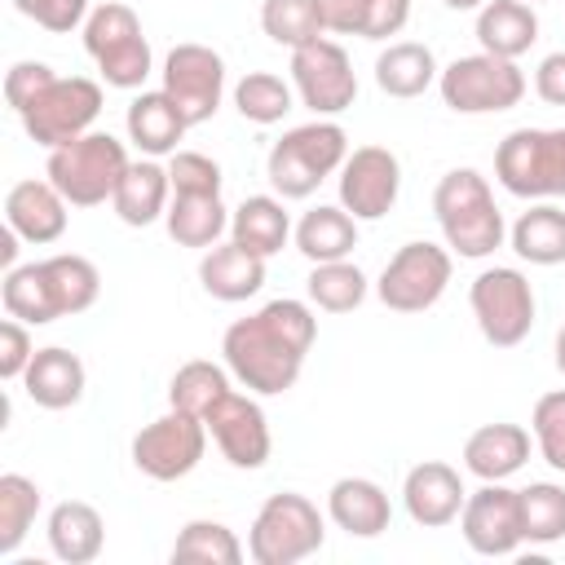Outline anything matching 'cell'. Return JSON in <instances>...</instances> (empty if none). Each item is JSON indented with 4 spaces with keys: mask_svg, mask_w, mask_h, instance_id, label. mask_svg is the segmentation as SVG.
<instances>
[{
    "mask_svg": "<svg viewBox=\"0 0 565 565\" xmlns=\"http://www.w3.org/2000/svg\"><path fill=\"white\" fill-rule=\"evenodd\" d=\"M97 291H102L97 265L88 256L57 252V256H44V260L4 269L0 300H4V313L9 318L26 322V327H49L57 318H71V313L93 309Z\"/></svg>",
    "mask_w": 565,
    "mask_h": 565,
    "instance_id": "7a4b0ae2",
    "label": "cell"
},
{
    "mask_svg": "<svg viewBox=\"0 0 565 565\" xmlns=\"http://www.w3.org/2000/svg\"><path fill=\"white\" fill-rule=\"evenodd\" d=\"M530 428H534V441H539V455L565 472V388H552L534 402V415H530Z\"/></svg>",
    "mask_w": 565,
    "mask_h": 565,
    "instance_id": "60d3db41",
    "label": "cell"
},
{
    "mask_svg": "<svg viewBox=\"0 0 565 565\" xmlns=\"http://www.w3.org/2000/svg\"><path fill=\"white\" fill-rule=\"evenodd\" d=\"M296 102V88L282 79V75H269V71H247L238 84H234V106L243 119L269 128L278 124Z\"/></svg>",
    "mask_w": 565,
    "mask_h": 565,
    "instance_id": "8d00e7d4",
    "label": "cell"
},
{
    "mask_svg": "<svg viewBox=\"0 0 565 565\" xmlns=\"http://www.w3.org/2000/svg\"><path fill=\"white\" fill-rule=\"evenodd\" d=\"M322 26L335 35H362L366 26V0H318Z\"/></svg>",
    "mask_w": 565,
    "mask_h": 565,
    "instance_id": "7dc6e473",
    "label": "cell"
},
{
    "mask_svg": "<svg viewBox=\"0 0 565 565\" xmlns=\"http://www.w3.org/2000/svg\"><path fill=\"white\" fill-rule=\"evenodd\" d=\"M530 459V433L521 424H481L463 441V468L481 481H508Z\"/></svg>",
    "mask_w": 565,
    "mask_h": 565,
    "instance_id": "603a6c76",
    "label": "cell"
},
{
    "mask_svg": "<svg viewBox=\"0 0 565 565\" xmlns=\"http://www.w3.org/2000/svg\"><path fill=\"white\" fill-rule=\"evenodd\" d=\"M556 371L565 375V327L556 331Z\"/></svg>",
    "mask_w": 565,
    "mask_h": 565,
    "instance_id": "f907efd6",
    "label": "cell"
},
{
    "mask_svg": "<svg viewBox=\"0 0 565 565\" xmlns=\"http://www.w3.org/2000/svg\"><path fill=\"white\" fill-rule=\"evenodd\" d=\"M260 26L274 44H287V49H300V44L327 35L318 0H265L260 4Z\"/></svg>",
    "mask_w": 565,
    "mask_h": 565,
    "instance_id": "ab89813d",
    "label": "cell"
},
{
    "mask_svg": "<svg viewBox=\"0 0 565 565\" xmlns=\"http://www.w3.org/2000/svg\"><path fill=\"white\" fill-rule=\"evenodd\" d=\"M225 393H230V366H216V362H203V358L177 366V375H172V384H168L172 411H185V415H194V419H207V411H212Z\"/></svg>",
    "mask_w": 565,
    "mask_h": 565,
    "instance_id": "836d02e7",
    "label": "cell"
},
{
    "mask_svg": "<svg viewBox=\"0 0 565 565\" xmlns=\"http://www.w3.org/2000/svg\"><path fill=\"white\" fill-rule=\"evenodd\" d=\"M468 305H472V318L486 344L494 349H516L534 327V287L512 265L481 269L468 287Z\"/></svg>",
    "mask_w": 565,
    "mask_h": 565,
    "instance_id": "8fae6325",
    "label": "cell"
},
{
    "mask_svg": "<svg viewBox=\"0 0 565 565\" xmlns=\"http://www.w3.org/2000/svg\"><path fill=\"white\" fill-rule=\"evenodd\" d=\"M530 4H534V0H530Z\"/></svg>",
    "mask_w": 565,
    "mask_h": 565,
    "instance_id": "f5cc1de1",
    "label": "cell"
},
{
    "mask_svg": "<svg viewBox=\"0 0 565 565\" xmlns=\"http://www.w3.org/2000/svg\"><path fill=\"white\" fill-rule=\"evenodd\" d=\"M521 534L543 547L565 539V490L556 481H530L521 490Z\"/></svg>",
    "mask_w": 565,
    "mask_h": 565,
    "instance_id": "f35d334b",
    "label": "cell"
},
{
    "mask_svg": "<svg viewBox=\"0 0 565 565\" xmlns=\"http://www.w3.org/2000/svg\"><path fill=\"white\" fill-rule=\"evenodd\" d=\"M402 190V163L388 146H358L340 168V207L358 221H380Z\"/></svg>",
    "mask_w": 565,
    "mask_h": 565,
    "instance_id": "ac0fdd59",
    "label": "cell"
},
{
    "mask_svg": "<svg viewBox=\"0 0 565 565\" xmlns=\"http://www.w3.org/2000/svg\"><path fill=\"white\" fill-rule=\"evenodd\" d=\"M477 40L481 53L516 62L539 40V13L530 0H486L477 9Z\"/></svg>",
    "mask_w": 565,
    "mask_h": 565,
    "instance_id": "484cf974",
    "label": "cell"
},
{
    "mask_svg": "<svg viewBox=\"0 0 565 565\" xmlns=\"http://www.w3.org/2000/svg\"><path fill=\"white\" fill-rule=\"evenodd\" d=\"M31 358H35V344H31L26 322L4 318V322H0V380H9V384L22 380L26 366H31Z\"/></svg>",
    "mask_w": 565,
    "mask_h": 565,
    "instance_id": "ee69618b",
    "label": "cell"
},
{
    "mask_svg": "<svg viewBox=\"0 0 565 565\" xmlns=\"http://www.w3.org/2000/svg\"><path fill=\"white\" fill-rule=\"evenodd\" d=\"M163 225L181 247H216L221 234L230 230V212L221 194H172Z\"/></svg>",
    "mask_w": 565,
    "mask_h": 565,
    "instance_id": "1f68e13d",
    "label": "cell"
},
{
    "mask_svg": "<svg viewBox=\"0 0 565 565\" xmlns=\"http://www.w3.org/2000/svg\"><path fill=\"white\" fill-rule=\"evenodd\" d=\"M84 49L88 57L97 62L102 79L110 88H141L154 57H150V40L141 31V18L119 4V0H106L88 13L84 22Z\"/></svg>",
    "mask_w": 565,
    "mask_h": 565,
    "instance_id": "ba28073f",
    "label": "cell"
},
{
    "mask_svg": "<svg viewBox=\"0 0 565 565\" xmlns=\"http://www.w3.org/2000/svg\"><path fill=\"white\" fill-rule=\"evenodd\" d=\"M124 124H128V141L141 150V154H150V159H159V154H177V141L185 137V115H181V106L163 93V88H154V93H137L132 102H128V115H124Z\"/></svg>",
    "mask_w": 565,
    "mask_h": 565,
    "instance_id": "d4e9b609",
    "label": "cell"
},
{
    "mask_svg": "<svg viewBox=\"0 0 565 565\" xmlns=\"http://www.w3.org/2000/svg\"><path fill=\"white\" fill-rule=\"evenodd\" d=\"M172 194H221V163L199 150H177L168 159Z\"/></svg>",
    "mask_w": 565,
    "mask_h": 565,
    "instance_id": "b9f144b4",
    "label": "cell"
},
{
    "mask_svg": "<svg viewBox=\"0 0 565 565\" xmlns=\"http://www.w3.org/2000/svg\"><path fill=\"white\" fill-rule=\"evenodd\" d=\"M534 93H539L547 106H565V49L547 53V57L534 66Z\"/></svg>",
    "mask_w": 565,
    "mask_h": 565,
    "instance_id": "c3c4849f",
    "label": "cell"
},
{
    "mask_svg": "<svg viewBox=\"0 0 565 565\" xmlns=\"http://www.w3.org/2000/svg\"><path fill=\"white\" fill-rule=\"evenodd\" d=\"M97 115H102V84L88 75H57L49 88L35 93V102L18 119L31 141H40L44 150H57L93 132Z\"/></svg>",
    "mask_w": 565,
    "mask_h": 565,
    "instance_id": "30bf717a",
    "label": "cell"
},
{
    "mask_svg": "<svg viewBox=\"0 0 565 565\" xmlns=\"http://www.w3.org/2000/svg\"><path fill=\"white\" fill-rule=\"evenodd\" d=\"M291 88L300 97V106H309L318 119L327 115H340L358 102V75H353V62L349 53L318 35L300 49H291Z\"/></svg>",
    "mask_w": 565,
    "mask_h": 565,
    "instance_id": "5bb4252c",
    "label": "cell"
},
{
    "mask_svg": "<svg viewBox=\"0 0 565 565\" xmlns=\"http://www.w3.org/2000/svg\"><path fill=\"white\" fill-rule=\"evenodd\" d=\"M437 57L428 44H415V40H397L388 44L380 57H375V84L380 93L388 97H424L433 84H437Z\"/></svg>",
    "mask_w": 565,
    "mask_h": 565,
    "instance_id": "f546056e",
    "label": "cell"
},
{
    "mask_svg": "<svg viewBox=\"0 0 565 565\" xmlns=\"http://www.w3.org/2000/svg\"><path fill=\"white\" fill-rule=\"evenodd\" d=\"M433 216L446 234V247H455L468 260L490 256L503 247V212L490 194V181L477 168H450L433 190Z\"/></svg>",
    "mask_w": 565,
    "mask_h": 565,
    "instance_id": "3957f363",
    "label": "cell"
},
{
    "mask_svg": "<svg viewBox=\"0 0 565 565\" xmlns=\"http://www.w3.org/2000/svg\"><path fill=\"white\" fill-rule=\"evenodd\" d=\"M313 335H318L313 309L305 300L282 296V300H269L256 313L230 322L221 335V353L238 384H247L260 397H274L300 380Z\"/></svg>",
    "mask_w": 565,
    "mask_h": 565,
    "instance_id": "6da1fadb",
    "label": "cell"
},
{
    "mask_svg": "<svg viewBox=\"0 0 565 565\" xmlns=\"http://www.w3.org/2000/svg\"><path fill=\"white\" fill-rule=\"evenodd\" d=\"M163 93L181 106L185 124H207L225 97V62L207 44H177L163 57Z\"/></svg>",
    "mask_w": 565,
    "mask_h": 565,
    "instance_id": "9a60e30c",
    "label": "cell"
},
{
    "mask_svg": "<svg viewBox=\"0 0 565 565\" xmlns=\"http://www.w3.org/2000/svg\"><path fill=\"white\" fill-rule=\"evenodd\" d=\"M172 194V181H168V168H159L150 154L146 159H137V163H128V172L119 177V185H115V216L124 221V225H132V230H141V225H154L163 212H168V199Z\"/></svg>",
    "mask_w": 565,
    "mask_h": 565,
    "instance_id": "83f0119b",
    "label": "cell"
},
{
    "mask_svg": "<svg viewBox=\"0 0 565 565\" xmlns=\"http://www.w3.org/2000/svg\"><path fill=\"white\" fill-rule=\"evenodd\" d=\"M207 433H212V441H216V450L234 463V468H243V472H256V468H265L269 463V450H274V437H269V419H265V411H260V402L256 397H247V393H225L212 411H207Z\"/></svg>",
    "mask_w": 565,
    "mask_h": 565,
    "instance_id": "e0dca14e",
    "label": "cell"
},
{
    "mask_svg": "<svg viewBox=\"0 0 565 565\" xmlns=\"http://www.w3.org/2000/svg\"><path fill=\"white\" fill-rule=\"evenodd\" d=\"M102 543H106V521L93 503L84 499H62L53 512H49V547L57 561L66 565H88L102 556Z\"/></svg>",
    "mask_w": 565,
    "mask_h": 565,
    "instance_id": "4316f807",
    "label": "cell"
},
{
    "mask_svg": "<svg viewBox=\"0 0 565 565\" xmlns=\"http://www.w3.org/2000/svg\"><path fill=\"white\" fill-rule=\"evenodd\" d=\"M13 9L53 35H71L88 22V0H13Z\"/></svg>",
    "mask_w": 565,
    "mask_h": 565,
    "instance_id": "7bdbcfd3",
    "label": "cell"
},
{
    "mask_svg": "<svg viewBox=\"0 0 565 565\" xmlns=\"http://www.w3.org/2000/svg\"><path fill=\"white\" fill-rule=\"evenodd\" d=\"M207 437L212 433H207L203 419H194L185 411H168L132 437V463L150 481H181L203 463Z\"/></svg>",
    "mask_w": 565,
    "mask_h": 565,
    "instance_id": "4fadbf2b",
    "label": "cell"
},
{
    "mask_svg": "<svg viewBox=\"0 0 565 565\" xmlns=\"http://www.w3.org/2000/svg\"><path fill=\"white\" fill-rule=\"evenodd\" d=\"M172 561H194V565H238L243 561V543L230 525L221 521H185L177 543H172Z\"/></svg>",
    "mask_w": 565,
    "mask_h": 565,
    "instance_id": "74e56055",
    "label": "cell"
},
{
    "mask_svg": "<svg viewBox=\"0 0 565 565\" xmlns=\"http://www.w3.org/2000/svg\"><path fill=\"white\" fill-rule=\"evenodd\" d=\"M66 207L71 203L62 199V190L49 177L44 181H18L4 194V225L22 243L44 247V243H57L66 234Z\"/></svg>",
    "mask_w": 565,
    "mask_h": 565,
    "instance_id": "ffe728a7",
    "label": "cell"
},
{
    "mask_svg": "<svg viewBox=\"0 0 565 565\" xmlns=\"http://www.w3.org/2000/svg\"><path fill=\"white\" fill-rule=\"evenodd\" d=\"M40 512V486L22 472L0 477V556H13Z\"/></svg>",
    "mask_w": 565,
    "mask_h": 565,
    "instance_id": "d590c367",
    "label": "cell"
},
{
    "mask_svg": "<svg viewBox=\"0 0 565 565\" xmlns=\"http://www.w3.org/2000/svg\"><path fill=\"white\" fill-rule=\"evenodd\" d=\"M494 177L516 199H561L565 128H512L494 150Z\"/></svg>",
    "mask_w": 565,
    "mask_h": 565,
    "instance_id": "52a82bcc",
    "label": "cell"
},
{
    "mask_svg": "<svg viewBox=\"0 0 565 565\" xmlns=\"http://www.w3.org/2000/svg\"><path fill=\"white\" fill-rule=\"evenodd\" d=\"M291 234H296V230H291V216H287L282 199H274V194H247V199L230 212V238L243 243L247 252L265 256V260H269L274 252H282Z\"/></svg>",
    "mask_w": 565,
    "mask_h": 565,
    "instance_id": "f1b7e54d",
    "label": "cell"
},
{
    "mask_svg": "<svg viewBox=\"0 0 565 565\" xmlns=\"http://www.w3.org/2000/svg\"><path fill=\"white\" fill-rule=\"evenodd\" d=\"M353 247H358V216H349L344 207L318 203L296 221V252L313 265L344 260V256H353Z\"/></svg>",
    "mask_w": 565,
    "mask_h": 565,
    "instance_id": "4dcf8cb0",
    "label": "cell"
},
{
    "mask_svg": "<svg viewBox=\"0 0 565 565\" xmlns=\"http://www.w3.org/2000/svg\"><path fill=\"white\" fill-rule=\"evenodd\" d=\"M512 252L530 265H561L565 260V212L556 203H534L530 212L516 216L508 230Z\"/></svg>",
    "mask_w": 565,
    "mask_h": 565,
    "instance_id": "d6a6232c",
    "label": "cell"
},
{
    "mask_svg": "<svg viewBox=\"0 0 565 565\" xmlns=\"http://www.w3.org/2000/svg\"><path fill=\"white\" fill-rule=\"evenodd\" d=\"M327 539V525H322V512L313 499L296 494V490H282V494H269L247 530V556L256 565H296L305 556H313Z\"/></svg>",
    "mask_w": 565,
    "mask_h": 565,
    "instance_id": "8992f818",
    "label": "cell"
},
{
    "mask_svg": "<svg viewBox=\"0 0 565 565\" xmlns=\"http://www.w3.org/2000/svg\"><path fill=\"white\" fill-rule=\"evenodd\" d=\"M128 150L119 137L110 132H84L57 150H49L44 177L62 190V199L71 207H97L106 199H115L119 177L128 172Z\"/></svg>",
    "mask_w": 565,
    "mask_h": 565,
    "instance_id": "5b68a950",
    "label": "cell"
},
{
    "mask_svg": "<svg viewBox=\"0 0 565 565\" xmlns=\"http://www.w3.org/2000/svg\"><path fill=\"white\" fill-rule=\"evenodd\" d=\"M463 499H468V490H463L459 472H455L450 463H441V459L415 463V468L406 472V481H402L406 516H411L415 525H424V530H441V525L459 521Z\"/></svg>",
    "mask_w": 565,
    "mask_h": 565,
    "instance_id": "d6986e66",
    "label": "cell"
},
{
    "mask_svg": "<svg viewBox=\"0 0 565 565\" xmlns=\"http://www.w3.org/2000/svg\"><path fill=\"white\" fill-rule=\"evenodd\" d=\"M327 516L349 534V539H375L388 530V494L371 477H340L327 490Z\"/></svg>",
    "mask_w": 565,
    "mask_h": 565,
    "instance_id": "cb8c5ba5",
    "label": "cell"
},
{
    "mask_svg": "<svg viewBox=\"0 0 565 565\" xmlns=\"http://www.w3.org/2000/svg\"><path fill=\"white\" fill-rule=\"evenodd\" d=\"M53 79H57V75H53V66H44V62H13L9 75H4V102L22 115V110L35 102V93L49 88Z\"/></svg>",
    "mask_w": 565,
    "mask_h": 565,
    "instance_id": "f6af8a7d",
    "label": "cell"
},
{
    "mask_svg": "<svg viewBox=\"0 0 565 565\" xmlns=\"http://www.w3.org/2000/svg\"><path fill=\"white\" fill-rule=\"evenodd\" d=\"M13 260H18V234L4 225V234H0V265L13 269Z\"/></svg>",
    "mask_w": 565,
    "mask_h": 565,
    "instance_id": "681fc988",
    "label": "cell"
},
{
    "mask_svg": "<svg viewBox=\"0 0 565 565\" xmlns=\"http://www.w3.org/2000/svg\"><path fill=\"white\" fill-rule=\"evenodd\" d=\"M437 88L455 115H499L525 97V75L508 57L472 53V57H455L437 75Z\"/></svg>",
    "mask_w": 565,
    "mask_h": 565,
    "instance_id": "9c48e42d",
    "label": "cell"
},
{
    "mask_svg": "<svg viewBox=\"0 0 565 565\" xmlns=\"http://www.w3.org/2000/svg\"><path fill=\"white\" fill-rule=\"evenodd\" d=\"M349 159V137L331 119L300 124L282 132L265 159V177L278 190V199H309L331 172H340Z\"/></svg>",
    "mask_w": 565,
    "mask_h": 565,
    "instance_id": "277c9868",
    "label": "cell"
},
{
    "mask_svg": "<svg viewBox=\"0 0 565 565\" xmlns=\"http://www.w3.org/2000/svg\"><path fill=\"white\" fill-rule=\"evenodd\" d=\"M84 380H88L84 375V362L71 349L49 344V349H35V358H31L26 375H22V388H26V397L35 406L66 411V406H75L84 397Z\"/></svg>",
    "mask_w": 565,
    "mask_h": 565,
    "instance_id": "7402d4cb",
    "label": "cell"
},
{
    "mask_svg": "<svg viewBox=\"0 0 565 565\" xmlns=\"http://www.w3.org/2000/svg\"><path fill=\"white\" fill-rule=\"evenodd\" d=\"M463 543L477 556H512L525 534H521V490H508L503 481H486L463 499L459 512Z\"/></svg>",
    "mask_w": 565,
    "mask_h": 565,
    "instance_id": "2e32d148",
    "label": "cell"
},
{
    "mask_svg": "<svg viewBox=\"0 0 565 565\" xmlns=\"http://www.w3.org/2000/svg\"><path fill=\"white\" fill-rule=\"evenodd\" d=\"M441 4H446V9H459V13H463V9H481L486 0H441Z\"/></svg>",
    "mask_w": 565,
    "mask_h": 565,
    "instance_id": "816d5d0a",
    "label": "cell"
},
{
    "mask_svg": "<svg viewBox=\"0 0 565 565\" xmlns=\"http://www.w3.org/2000/svg\"><path fill=\"white\" fill-rule=\"evenodd\" d=\"M411 22V0H366L362 40H388Z\"/></svg>",
    "mask_w": 565,
    "mask_h": 565,
    "instance_id": "bcb514c9",
    "label": "cell"
},
{
    "mask_svg": "<svg viewBox=\"0 0 565 565\" xmlns=\"http://www.w3.org/2000/svg\"><path fill=\"white\" fill-rule=\"evenodd\" d=\"M450 269L455 265H450L446 247H437V243H406L384 265V274L375 282V296L393 313H424V309H433L446 296Z\"/></svg>",
    "mask_w": 565,
    "mask_h": 565,
    "instance_id": "7c38bea8",
    "label": "cell"
},
{
    "mask_svg": "<svg viewBox=\"0 0 565 565\" xmlns=\"http://www.w3.org/2000/svg\"><path fill=\"white\" fill-rule=\"evenodd\" d=\"M199 282L212 300H225V305H238L247 296H256L265 287V256L247 252L243 243H216L203 252L199 260Z\"/></svg>",
    "mask_w": 565,
    "mask_h": 565,
    "instance_id": "44dd1931",
    "label": "cell"
},
{
    "mask_svg": "<svg viewBox=\"0 0 565 565\" xmlns=\"http://www.w3.org/2000/svg\"><path fill=\"white\" fill-rule=\"evenodd\" d=\"M305 291H309V305H318L327 313H353L366 300V274L349 256L344 260H322V265H313Z\"/></svg>",
    "mask_w": 565,
    "mask_h": 565,
    "instance_id": "e575fe53",
    "label": "cell"
}]
</instances>
